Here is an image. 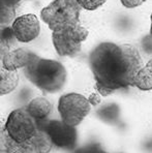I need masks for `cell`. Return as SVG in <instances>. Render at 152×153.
<instances>
[{"mask_svg": "<svg viewBox=\"0 0 152 153\" xmlns=\"http://www.w3.org/2000/svg\"><path fill=\"white\" fill-rule=\"evenodd\" d=\"M120 1H121L122 5L126 8H135L142 5L144 2H146V0H120Z\"/></svg>", "mask_w": 152, "mask_h": 153, "instance_id": "obj_18", "label": "cell"}, {"mask_svg": "<svg viewBox=\"0 0 152 153\" xmlns=\"http://www.w3.org/2000/svg\"><path fill=\"white\" fill-rule=\"evenodd\" d=\"M61 120L71 126H77L90 112V102L79 93H67L60 97L58 102Z\"/></svg>", "mask_w": 152, "mask_h": 153, "instance_id": "obj_6", "label": "cell"}, {"mask_svg": "<svg viewBox=\"0 0 152 153\" xmlns=\"http://www.w3.org/2000/svg\"><path fill=\"white\" fill-rule=\"evenodd\" d=\"M26 79L47 93H54L63 88L66 82V69L60 62L33 55L24 68Z\"/></svg>", "mask_w": 152, "mask_h": 153, "instance_id": "obj_2", "label": "cell"}, {"mask_svg": "<svg viewBox=\"0 0 152 153\" xmlns=\"http://www.w3.org/2000/svg\"><path fill=\"white\" fill-rule=\"evenodd\" d=\"M133 86L143 91L152 90V59L138 71L133 80Z\"/></svg>", "mask_w": 152, "mask_h": 153, "instance_id": "obj_12", "label": "cell"}, {"mask_svg": "<svg viewBox=\"0 0 152 153\" xmlns=\"http://www.w3.org/2000/svg\"><path fill=\"white\" fill-rule=\"evenodd\" d=\"M88 37V30L80 23L54 31L52 35L55 50L60 56L75 57L81 52L82 42Z\"/></svg>", "mask_w": 152, "mask_h": 153, "instance_id": "obj_5", "label": "cell"}, {"mask_svg": "<svg viewBox=\"0 0 152 153\" xmlns=\"http://www.w3.org/2000/svg\"><path fill=\"white\" fill-rule=\"evenodd\" d=\"M88 100H89V102L93 103V105H96V103L99 102V98H98V96L96 94H92Z\"/></svg>", "mask_w": 152, "mask_h": 153, "instance_id": "obj_19", "label": "cell"}, {"mask_svg": "<svg viewBox=\"0 0 152 153\" xmlns=\"http://www.w3.org/2000/svg\"><path fill=\"white\" fill-rule=\"evenodd\" d=\"M17 42L18 39L13 32L12 26L1 27V56L8 53L10 51V48L14 47Z\"/></svg>", "mask_w": 152, "mask_h": 153, "instance_id": "obj_14", "label": "cell"}, {"mask_svg": "<svg viewBox=\"0 0 152 153\" xmlns=\"http://www.w3.org/2000/svg\"><path fill=\"white\" fill-rule=\"evenodd\" d=\"M19 82V76L16 71H7L1 67L0 69V93L7 94L16 89Z\"/></svg>", "mask_w": 152, "mask_h": 153, "instance_id": "obj_13", "label": "cell"}, {"mask_svg": "<svg viewBox=\"0 0 152 153\" xmlns=\"http://www.w3.org/2000/svg\"><path fill=\"white\" fill-rule=\"evenodd\" d=\"M12 29L16 38L20 42H31L39 36L41 32L39 19L32 13L16 18L12 24Z\"/></svg>", "mask_w": 152, "mask_h": 153, "instance_id": "obj_8", "label": "cell"}, {"mask_svg": "<svg viewBox=\"0 0 152 153\" xmlns=\"http://www.w3.org/2000/svg\"><path fill=\"white\" fill-rule=\"evenodd\" d=\"M39 127L46 131L53 145L57 147L71 150L77 145L78 134L76 127L66 124L62 120H47Z\"/></svg>", "mask_w": 152, "mask_h": 153, "instance_id": "obj_7", "label": "cell"}, {"mask_svg": "<svg viewBox=\"0 0 152 153\" xmlns=\"http://www.w3.org/2000/svg\"><path fill=\"white\" fill-rule=\"evenodd\" d=\"M23 0H0V8L15 10L16 7L19 5Z\"/></svg>", "mask_w": 152, "mask_h": 153, "instance_id": "obj_17", "label": "cell"}, {"mask_svg": "<svg viewBox=\"0 0 152 153\" xmlns=\"http://www.w3.org/2000/svg\"><path fill=\"white\" fill-rule=\"evenodd\" d=\"M142 64L139 50L133 45L102 42L89 55L95 88L104 96L115 90L133 86L135 76Z\"/></svg>", "mask_w": 152, "mask_h": 153, "instance_id": "obj_1", "label": "cell"}, {"mask_svg": "<svg viewBox=\"0 0 152 153\" xmlns=\"http://www.w3.org/2000/svg\"><path fill=\"white\" fill-rule=\"evenodd\" d=\"M34 53L26 48H19L17 50L10 51L1 56L2 67L7 71H17L19 68H25L31 61Z\"/></svg>", "mask_w": 152, "mask_h": 153, "instance_id": "obj_10", "label": "cell"}, {"mask_svg": "<svg viewBox=\"0 0 152 153\" xmlns=\"http://www.w3.org/2000/svg\"><path fill=\"white\" fill-rule=\"evenodd\" d=\"M52 103L44 97H36L27 105L26 110L37 123V126L48 120V117L52 111Z\"/></svg>", "mask_w": 152, "mask_h": 153, "instance_id": "obj_11", "label": "cell"}, {"mask_svg": "<svg viewBox=\"0 0 152 153\" xmlns=\"http://www.w3.org/2000/svg\"><path fill=\"white\" fill-rule=\"evenodd\" d=\"M53 143L42 128L37 129L34 136L20 145L15 153H49L52 149Z\"/></svg>", "mask_w": 152, "mask_h": 153, "instance_id": "obj_9", "label": "cell"}, {"mask_svg": "<svg viewBox=\"0 0 152 153\" xmlns=\"http://www.w3.org/2000/svg\"><path fill=\"white\" fill-rule=\"evenodd\" d=\"M81 10L77 0H54L42 10L41 17L54 32L80 23Z\"/></svg>", "mask_w": 152, "mask_h": 153, "instance_id": "obj_3", "label": "cell"}, {"mask_svg": "<svg viewBox=\"0 0 152 153\" xmlns=\"http://www.w3.org/2000/svg\"><path fill=\"white\" fill-rule=\"evenodd\" d=\"M39 126L26 108L17 109L8 115L2 131L20 147L23 143L34 136Z\"/></svg>", "mask_w": 152, "mask_h": 153, "instance_id": "obj_4", "label": "cell"}, {"mask_svg": "<svg viewBox=\"0 0 152 153\" xmlns=\"http://www.w3.org/2000/svg\"><path fill=\"white\" fill-rule=\"evenodd\" d=\"M106 1L107 0H77L80 6L86 10H95Z\"/></svg>", "mask_w": 152, "mask_h": 153, "instance_id": "obj_15", "label": "cell"}, {"mask_svg": "<svg viewBox=\"0 0 152 153\" xmlns=\"http://www.w3.org/2000/svg\"><path fill=\"white\" fill-rule=\"evenodd\" d=\"M76 153H108L102 148L98 143H91L89 145L79 149Z\"/></svg>", "mask_w": 152, "mask_h": 153, "instance_id": "obj_16", "label": "cell"}, {"mask_svg": "<svg viewBox=\"0 0 152 153\" xmlns=\"http://www.w3.org/2000/svg\"><path fill=\"white\" fill-rule=\"evenodd\" d=\"M150 35L152 37V13H151V28H150Z\"/></svg>", "mask_w": 152, "mask_h": 153, "instance_id": "obj_20", "label": "cell"}]
</instances>
